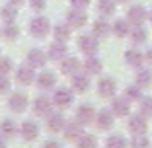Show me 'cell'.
I'll list each match as a JSON object with an SVG mask.
<instances>
[{"label":"cell","instance_id":"603a6c76","mask_svg":"<svg viewBox=\"0 0 152 148\" xmlns=\"http://www.w3.org/2000/svg\"><path fill=\"white\" fill-rule=\"evenodd\" d=\"M111 33L115 37H119V39H123V37H127L131 33V23L127 22V20H123V18L115 20L113 26H111Z\"/></svg>","mask_w":152,"mask_h":148},{"label":"cell","instance_id":"30bf717a","mask_svg":"<svg viewBox=\"0 0 152 148\" xmlns=\"http://www.w3.org/2000/svg\"><path fill=\"white\" fill-rule=\"evenodd\" d=\"M96 109H94V105H90V103H82L80 107L76 109V121L78 123H82V125H90V123H94L96 121Z\"/></svg>","mask_w":152,"mask_h":148},{"label":"cell","instance_id":"60d3db41","mask_svg":"<svg viewBox=\"0 0 152 148\" xmlns=\"http://www.w3.org/2000/svg\"><path fill=\"white\" fill-rule=\"evenodd\" d=\"M70 4L74 6V8H80V10H84L86 6L90 4V0H70Z\"/></svg>","mask_w":152,"mask_h":148},{"label":"cell","instance_id":"3957f363","mask_svg":"<svg viewBox=\"0 0 152 148\" xmlns=\"http://www.w3.org/2000/svg\"><path fill=\"white\" fill-rule=\"evenodd\" d=\"M53 99L51 98H47L45 94H41V96H37L35 99H33V103H31V109H33V113H35L37 117H47L51 111H53Z\"/></svg>","mask_w":152,"mask_h":148},{"label":"cell","instance_id":"4316f807","mask_svg":"<svg viewBox=\"0 0 152 148\" xmlns=\"http://www.w3.org/2000/svg\"><path fill=\"white\" fill-rule=\"evenodd\" d=\"M70 31H72V27L68 26V23H57V26L53 27L55 41H63V43H66V41L70 39Z\"/></svg>","mask_w":152,"mask_h":148},{"label":"cell","instance_id":"52a82bcc","mask_svg":"<svg viewBox=\"0 0 152 148\" xmlns=\"http://www.w3.org/2000/svg\"><path fill=\"white\" fill-rule=\"evenodd\" d=\"M45 125L51 133H63L64 125H66V119L61 111H51L49 115L45 117Z\"/></svg>","mask_w":152,"mask_h":148},{"label":"cell","instance_id":"d6986e66","mask_svg":"<svg viewBox=\"0 0 152 148\" xmlns=\"http://www.w3.org/2000/svg\"><path fill=\"white\" fill-rule=\"evenodd\" d=\"M58 64H61V72L63 74H66V76H72V74H76V72L80 70V63H78V58L76 57H64L58 61Z\"/></svg>","mask_w":152,"mask_h":148},{"label":"cell","instance_id":"7c38bea8","mask_svg":"<svg viewBox=\"0 0 152 148\" xmlns=\"http://www.w3.org/2000/svg\"><path fill=\"white\" fill-rule=\"evenodd\" d=\"M27 105H29V99H27V96L22 94V92L12 94V96H10V99H8V107L12 109L14 113H23L27 109Z\"/></svg>","mask_w":152,"mask_h":148},{"label":"cell","instance_id":"8fae6325","mask_svg":"<svg viewBox=\"0 0 152 148\" xmlns=\"http://www.w3.org/2000/svg\"><path fill=\"white\" fill-rule=\"evenodd\" d=\"M63 135H64V139H66V140L76 142V140L84 135V125L78 123L76 119H74V121H66V125H64V129H63Z\"/></svg>","mask_w":152,"mask_h":148},{"label":"cell","instance_id":"74e56055","mask_svg":"<svg viewBox=\"0 0 152 148\" xmlns=\"http://www.w3.org/2000/svg\"><path fill=\"white\" fill-rule=\"evenodd\" d=\"M12 68H14V64H12V61H10L8 57L0 58V74H2V76H8L10 72H12Z\"/></svg>","mask_w":152,"mask_h":148},{"label":"cell","instance_id":"2e32d148","mask_svg":"<svg viewBox=\"0 0 152 148\" xmlns=\"http://www.w3.org/2000/svg\"><path fill=\"white\" fill-rule=\"evenodd\" d=\"M39 125L37 121H23L20 125V135H22L23 140H35L39 136Z\"/></svg>","mask_w":152,"mask_h":148},{"label":"cell","instance_id":"4dcf8cb0","mask_svg":"<svg viewBox=\"0 0 152 148\" xmlns=\"http://www.w3.org/2000/svg\"><path fill=\"white\" fill-rule=\"evenodd\" d=\"M105 148H129V142L123 135H111L105 139Z\"/></svg>","mask_w":152,"mask_h":148},{"label":"cell","instance_id":"e575fe53","mask_svg":"<svg viewBox=\"0 0 152 148\" xmlns=\"http://www.w3.org/2000/svg\"><path fill=\"white\" fill-rule=\"evenodd\" d=\"M131 148H152V142L146 135H134L133 140L129 142Z\"/></svg>","mask_w":152,"mask_h":148},{"label":"cell","instance_id":"e0dca14e","mask_svg":"<svg viewBox=\"0 0 152 148\" xmlns=\"http://www.w3.org/2000/svg\"><path fill=\"white\" fill-rule=\"evenodd\" d=\"M90 88V76L86 72H76L72 74V92L76 94H84Z\"/></svg>","mask_w":152,"mask_h":148},{"label":"cell","instance_id":"f1b7e54d","mask_svg":"<svg viewBox=\"0 0 152 148\" xmlns=\"http://www.w3.org/2000/svg\"><path fill=\"white\" fill-rule=\"evenodd\" d=\"M98 12L102 16H113L117 12V2L115 0H99L98 2Z\"/></svg>","mask_w":152,"mask_h":148},{"label":"cell","instance_id":"5bb4252c","mask_svg":"<svg viewBox=\"0 0 152 148\" xmlns=\"http://www.w3.org/2000/svg\"><path fill=\"white\" fill-rule=\"evenodd\" d=\"M16 80L22 86H29L31 82H35V72H33L31 64L26 63V64H22V66H18V70H16Z\"/></svg>","mask_w":152,"mask_h":148},{"label":"cell","instance_id":"9a60e30c","mask_svg":"<svg viewBox=\"0 0 152 148\" xmlns=\"http://www.w3.org/2000/svg\"><path fill=\"white\" fill-rule=\"evenodd\" d=\"M35 82H37V88L39 90H55V86H57V76H55L51 70H43L41 74H37V78H35Z\"/></svg>","mask_w":152,"mask_h":148},{"label":"cell","instance_id":"ab89813d","mask_svg":"<svg viewBox=\"0 0 152 148\" xmlns=\"http://www.w3.org/2000/svg\"><path fill=\"white\" fill-rule=\"evenodd\" d=\"M45 0H29V6H31L33 12H41V10H45Z\"/></svg>","mask_w":152,"mask_h":148},{"label":"cell","instance_id":"44dd1931","mask_svg":"<svg viewBox=\"0 0 152 148\" xmlns=\"http://www.w3.org/2000/svg\"><path fill=\"white\" fill-rule=\"evenodd\" d=\"M66 57V45H64L63 41H55L51 43L49 51H47V58L49 61H61V58Z\"/></svg>","mask_w":152,"mask_h":148},{"label":"cell","instance_id":"d4e9b609","mask_svg":"<svg viewBox=\"0 0 152 148\" xmlns=\"http://www.w3.org/2000/svg\"><path fill=\"white\" fill-rule=\"evenodd\" d=\"M20 133V127L16 125V121H12V119H2V123H0V135L4 136V139H12V136H16Z\"/></svg>","mask_w":152,"mask_h":148},{"label":"cell","instance_id":"277c9868","mask_svg":"<svg viewBox=\"0 0 152 148\" xmlns=\"http://www.w3.org/2000/svg\"><path fill=\"white\" fill-rule=\"evenodd\" d=\"M72 101H74V92L72 90H68V88H58V90H55L53 103L57 105V107L66 109V107L72 105Z\"/></svg>","mask_w":152,"mask_h":148},{"label":"cell","instance_id":"83f0119b","mask_svg":"<svg viewBox=\"0 0 152 148\" xmlns=\"http://www.w3.org/2000/svg\"><path fill=\"white\" fill-rule=\"evenodd\" d=\"M92 33L96 37H105V35L111 33V26L107 23V20H96L92 23Z\"/></svg>","mask_w":152,"mask_h":148},{"label":"cell","instance_id":"ba28073f","mask_svg":"<svg viewBox=\"0 0 152 148\" xmlns=\"http://www.w3.org/2000/svg\"><path fill=\"white\" fill-rule=\"evenodd\" d=\"M148 18V12L144 6L140 4H134L129 8V12H127V22L131 23V26H142L144 22H146Z\"/></svg>","mask_w":152,"mask_h":148},{"label":"cell","instance_id":"7dc6e473","mask_svg":"<svg viewBox=\"0 0 152 148\" xmlns=\"http://www.w3.org/2000/svg\"><path fill=\"white\" fill-rule=\"evenodd\" d=\"M148 18H150V22H152V10H150V16H148Z\"/></svg>","mask_w":152,"mask_h":148},{"label":"cell","instance_id":"4fadbf2b","mask_svg":"<svg viewBox=\"0 0 152 148\" xmlns=\"http://www.w3.org/2000/svg\"><path fill=\"white\" fill-rule=\"evenodd\" d=\"M66 23L70 27H76V29H78V27H84L86 23H88V14L80 8H74L66 14Z\"/></svg>","mask_w":152,"mask_h":148},{"label":"cell","instance_id":"ac0fdd59","mask_svg":"<svg viewBox=\"0 0 152 148\" xmlns=\"http://www.w3.org/2000/svg\"><path fill=\"white\" fill-rule=\"evenodd\" d=\"M111 111L115 117H127L131 113V101L127 98H113Z\"/></svg>","mask_w":152,"mask_h":148},{"label":"cell","instance_id":"d590c367","mask_svg":"<svg viewBox=\"0 0 152 148\" xmlns=\"http://www.w3.org/2000/svg\"><path fill=\"white\" fill-rule=\"evenodd\" d=\"M125 98L129 99V101H139V99L142 98V90H140V86H139V84H131V86H127Z\"/></svg>","mask_w":152,"mask_h":148},{"label":"cell","instance_id":"484cf974","mask_svg":"<svg viewBox=\"0 0 152 148\" xmlns=\"http://www.w3.org/2000/svg\"><path fill=\"white\" fill-rule=\"evenodd\" d=\"M129 37H131V41H133L134 45H142V43H146V39H148V31L142 26H133Z\"/></svg>","mask_w":152,"mask_h":148},{"label":"cell","instance_id":"5b68a950","mask_svg":"<svg viewBox=\"0 0 152 148\" xmlns=\"http://www.w3.org/2000/svg\"><path fill=\"white\" fill-rule=\"evenodd\" d=\"M148 117H144L142 113H137V115H131L129 117V133L133 135H146L148 131Z\"/></svg>","mask_w":152,"mask_h":148},{"label":"cell","instance_id":"7bdbcfd3","mask_svg":"<svg viewBox=\"0 0 152 148\" xmlns=\"http://www.w3.org/2000/svg\"><path fill=\"white\" fill-rule=\"evenodd\" d=\"M144 61H148V63L152 64V47H150V49L146 51V53H144Z\"/></svg>","mask_w":152,"mask_h":148},{"label":"cell","instance_id":"ee69618b","mask_svg":"<svg viewBox=\"0 0 152 148\" xmlns=\"http://www.w3.org/2000/svg\"><path fill=\"white\" fill-rule=\"evenodd\" d=\"M0 148H8V142H6V139L2 135H0Z\"/></svg>","mask_w":152,"mask_h":148},{"label":"cell","instance_id":"1f68e13d","mask_svg":"<svg viewBox=\"0 0 152 148\" xmlns=\"http://www.w3.org/2000/svg\"><path fill=\"white\" fill-rule=\"evenodd\" d=\"M2 35H4V39H8V41L18 39V37H20V27L16 26L14 22H8L4 27H2Z\"/></svg>","mask_w":152,"mask_h":148},{"label":"cell","instance_id":"ffe728a7","mask_svg":"<svg viewBox=\"0 0 152 148\" xmlns=\"http://www.w3.org/2000/svg\"><path fill=\"white\" fill-rule=\"evenodd\" d=\"M49 58H47V53L41 49H29L27 53V64H31L33 68H39V66H45Z\"/></svg>","mask_w":152,"mask_h":148},{"label":"cell","instance_id":"b9f144b4","mask_svg":"<svg viewBox=\"0 0 152 148\" xmlns=\"http://www.w3.org/2000/svg\"><path fill=\"white\" fill-rule=\"evenodd\" d=\"M41 148H63V146H61V142H57V140H47V142H43Z\"/></svg>","mask_w":152,"mask_h":148},{"label":"cell","instance_id":"7402d4cb","mask_svg":"<svg viewBox=\"0 0 152 148\" xmlns=\"http://www.w3.org/2000/svg\"><path fill=\"white\" fill-rule=\"evenodd\" d=\"M103 70V63L99 61L98 57H94V55H90L88 58H86V63H84V72L86 74H92V76H96V74H102Z\"/></svg>","mask_w":152,"mask_h":148},{"label":"cell","instance_id":"d6a6232c","mask_svg":"<svg viewBox=\"0 0 152 148\" xmlns=\"http://www.w3.org/2000/svg\"><path fill=\"white\" fill-rule=\"evenodd\" d=\"M76 148H98V139L94 135H82L76 140Z\"/></svg>","mask_w":152,"mask_h":148},{"label":"cell","instance_id":"6da1fadb","mask_svg":"<svg viewBox=\"0 0 152 148\" xmlns=\"http://www.w3.org/2000/svg\"><path fill=\"white\" fill-rule=\"evenodd\" d=\"M51 31V22L45 16H35V18L29 22V33H31L35 39H43L47 37Z\"/></svg>","mask_w":152,"mask_h":148},{"label":"cell","instance_id":"836d02e7","mask_svg":"<svg viewBox=\"0 0 152 148\" xmlns=\"http://www.w3.org/2000/svg\"><path fill=\"white\" fill-rule=\"evenodd\" d=\"M139 113L144 117H152V96H142L139 99Z\"/></svg>","mask_w":152,"mask_h":148},{"label":"cell","instance_id":"8992f818","mask_svg":"<svg viewBox=\"0 0 152 148\" xmlns=\"http://www.w3.org/2000/svg\"><path fill=\"white\" fill-rule=\"evenodd\" d=\"M96 127H98L99 131H109L113 125H115V115H113L111 109H99L98 113H96Z\"/></svg>","mask_w":152,"mask_h":148},{"label":"cell","instance_id":"7a4b0ae2","mask_svg":"<svg viewBox=\"0 0 152 148\" xmlns=\"http://www.w3.org/2000/svg\"><path fill=\"white\" fill-rule=\"evenodd\" d=\"M78 49H80L82 53L86 55V57H90V55H96V53H98V49H99L98 37H96L94 33L80 35V37H78Z\"/></svg>","mask_w":152,"mask_h":148},{"label":"cell","instance_id":"8d00e7d4","mask_svg":"<svg viewBox=\"0 0 152 148\" xmlns=\"http://www.w3.org/2000/svg\"><path fill=\"white\" fill-rule=\"evenodd\" d=\"M16 16H18V10H16V6H14V4H8V6H4V8L0 10V18L4 20L6 23H8V22H14V20H16Z\"/></svg>","mask_w":152,"mask_h":148},{"label":"cell","instance_id":"bcb514c9","mask_svg":"<svg viewBox=\"0 0 152 148\" xmlns=\"http://www.w3.org/2000/svg\"><path fill=\"white\" fill-rule=\"evenodd\" d=\"M115 2H121V4H125V2H129V0H115Z\"/></svg>","mask_w":152,"mask_h":148},{"label":"cell","instance_id":"cb8c5ba5","mask_svg":"<svg viewBox=\"0 0 152 148\" xmlns=\"http://www.w3.org/2000/svg\"><path fill=\"white\" fill-rule=\"evenodd\" d=\"M125 63L129 64V66H134V68H139L140 64L144 63V55L140 53L137 47H133V49L125 51Z\"/></svg>","mask_w":152,"mask_h":148},{"label":"cell","instance_id":"f546056e","mask_svg":"<svg viewBox=\"0 0 152 148\" xmlns=\"http://www.w3.org/2000/svg\"><path fill=\"white\" fill-rule=\"evenodd\" d=\"M134 84H139L140 88H146L152 84V72L148 68H139L137 76H134Z\"/></svg>","mask_w":152,"mask_h":148},{"label":"cell","instance_id":"9c48e42d","mask_svg":"<svg viewBox=\"0 0 152 148\" xmlns=\"http://www.w3.org/2000/svg\"><path fill=\"white\" fill-rule=\"evenodd\" d=\"M98 94L102 98H115L117 94V82L111 76H103L98 82Z\"/></svg>","mask_w":152,"mask_h":148},{"label":"cell","instance_id":"f35d334b","mask_svg":"<svg viewBox=\"0 0 152 148\" xmlns=\"http://www.w3.org/2000/svg\"><path fill=\"white\" fill-rule=\"evenodd\" d=\"M10 88H12V82H10V78L0 74V94H6Z\"/></svg>","mask_w":152,"mask_h":148},{"label":"cell","instance_id":"f6af8a7d","mask_svg":"<svg viewBox=\"0 0 152 148\" xmlns=\"http://www.w3.org/2000/svg\"><path fill=\"white\" fill-rule=\"evenodd\" d=\"M26 0H10V4H14V6H20V4H23Z\"/></svg>","mask_w":152,"mask_h":148}]
</instances>
